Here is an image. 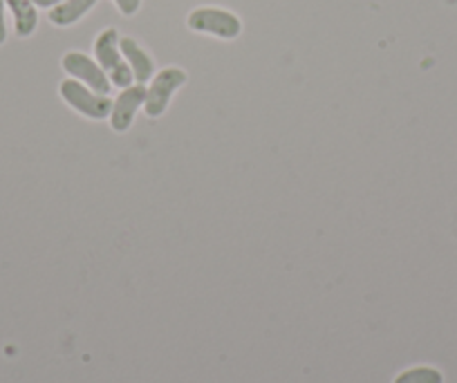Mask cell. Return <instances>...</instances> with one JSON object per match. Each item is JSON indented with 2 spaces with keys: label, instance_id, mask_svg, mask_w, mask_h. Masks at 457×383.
Segmentation results:
<instances>
[{
  "label": "cell",
  "instance_id": "7",
  "mask_svg": "<svg viewBox=\"0 0 457 383\" xmlns=\"http://www.w3.org/2000/svg\"><path fill=\"white\" fill-rule=\"evenodd\" d=\"M120 50L121 54H124L126 63H129L130 70H133L135 81L144 86V83H148L153 77H155V63H153L148 52L144 50L135 38H129V37L120 38Z\"/></svg>",
  "mask_w": 457,
  "mask_h": 383
},
{
  "label": "cell",
  "instance_id": "1",
  "mask_svg": "<svg viewBox=\"0 0 457 383\" xmlns=\"http://www.w3.org/2000/svg\"><path fill=\"white\" fill-rule=\"evenodd\" d=\"M95 56L96 63H99L101 68H104V72L108 74L112 86L121 87V90L133 86V70L126 63V59H121L124 54H121L120 50V34H117V29L108 28L96 37Z\"/></svg>",
  "mask_w": 457,
  "mask_h": 383
},
{
  "label": "cell",
  "instance_id": "9",
  "mask_svg": "<svg viewBox=\"0 0 457 383\" xmlns=\"http://www.w3.org/2000/svg\"><path fill=\"white\" fill-rule=\"evenodd\" d=\"M99 0H63L61 5L50 10V23L56 28H70V25L79 23Z\"/></svg>",
  "mask_w": 457,
  "mask_h": 383
},
{
  "label": "cell",
  "instance_id": "13",
  "mask_svg": "<svg viewBox=\"0 0 457 383\" xmlns=\"http://www.w3.org/2000/svg\"><path fill=\"white\" fill-rule=\"evenodd\" d=\"M34 5L41 7V10H54L56 5H61L63 0H32Z\"/></svg>",
  "mask_w": 457,
  "mask_h": 383
},
{
  "label": "cell",
  "instance_id": "11",
  "mask_svg": "<svg viewBox=\"0 0 457 383\" xmlns=\"http://www.w3.org/2000/svg\"><path fill=\"white\" fill-rule=\"evenodd\" d=\"M114 5L124 16H135L142 7V0H114Z\"/></svg>",
  "mask_w": 457,
  "mask_h": 383
},
{
  "label": "cell",
  "instance_id": "2",
  "mask_svg": "<svg viewBox=\"0 0 457 383\" xmlns=\"http://www.w3.org/2000/svg\"><path fill=\"white\" fill-rule=\"evenodd\" d=\"M188 29L197 34H211L222 41H234L243 34V21L234 12L220 10V7H200L193 10L187 19Z\"/></svg>",
  "mask_w": 457,
  "mask_h": 383
},
{
  "label": "cell",
  "instance_id": "3",
  "mask_svg": "<svg viewBox=\"0 0 457 383\" xmlns=\"http://www.w3.org/2000/svg\"><path fill=\"white\" fill-rule=\"evenodd\" d=\"M61 99L70 105V108L77 110L79 114L87 119H95V121H101V119L110 117L112 112V99L108 95H99V92L90 90L86 83L77 81V79H65L59 87Z\"/></svg>",
  "mask_w": 457,
  "mask_h": 383
},
{
  "label": "cell",
  "instance_id": "5",
  "mask_svg": "<svg viewBox=\"0 0 457 383\" xmlns=\"http://www.w3.org/2000/svg\"><path fill=\"white\" fill-rule=\"evenodd\" d=\"M61 65H63V70L70 77L86 83L90 90L99 92V95H108L110 87H112V83H110L104 68H101L96 61H92L90 56L83 54V52H68V54L63 56V61H61Z\"/></svg>",
  "mask_w": 457,
  "mask_h": 383
},
{
  "label": "cell",
  "instance_id": "6",
  "mask_svg": "<svg viewBox=\"0 0 457 383\" xmlns=\"http://www.w3.org/2000/svg\"><path fill=\"white\" fill-rule=\"evenodd\" d=\"M146 95L148 87L142 83L121 90V95L112 101V112H110V126H112L114 133H129L139 105L146 104Z\"/></svg>",
  "mask_w": 457,
  "mask_h": 383
},
{
  "label": "cell",
  "instance_id": "8",
  "mask_svg": "<svg viewBox=\"0 0 457 383\" xmlns=\"http://www.w3.org/2000/svg\"><path fill=\"white\" fill-rule=\"evenodd\" d=\"M14 16V32L19 38H28L38 28V12L32 0H5Z\"/></svg>",
  "mask_w": 457,
  "mask_h": 383
},
{
  "label": "cell",
  "instance_id": "12",
  "mask_svg": "<svg viewBox=\"0 0 457 383\" xmlns=\"http://www.w3.org/2000/svg\"><path fill=\"white\" fill-rule=\"evenodd\" d=\"M5 0H0V46L7 41V23H5Z\"/></svg>",
  "mask_w": 457,
  "mask_h": 383
},
{
  "label": "cell",
  "instance_id": "10",
  "mask_svg": "<svg viewBox=\"0 0 457 383\" xmlns=\"http://www.w3.org/2000/svg\"><path fill=\"white\" fill-rule=\"evenodd\" d=\"M395 383H444V377L439 370L421 365V368H412L402 372L395 379Z\"/></svg>",
  "mask_w": 457,
  "mask_h": 383
},
{
  "label": "cell",
  "instance_id": "4",
  "mask_svg": "<svg viewBox=\"0 0 457 383\" xmlns=\"http://www.w3.org/2000/svg\"><path fill=\"white\" fill-rule=\"evenodd\" d=\"M187 81H188V74L184 72L182 68H175V65H170V68L160 70V72L151 79V86H148V95H146V104H144L146 105L148 117H153V119L162 117V114L166 112V108H169V104H170V99H173L175 92H178Z\"/></svg>",
  "mask_w": 457,
  "mask_h": 383
}]
</instances>
